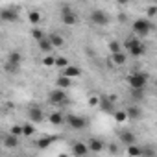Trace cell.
<instances>
[{
	"mask_svg": "<svg viewBox=\"0 0 157 157\" xmlns=\"http://www.w3.org/2000/svg\"><path fill=\"white\" fill-rule=\"evenodd\" d=\"M128 85L131 87V91H144L148 85V72H133L128 76Z\"/></svg>",
	"mask_w": 157,
	"mask_h": 157,
	"instance_id": "obj_1",
	"label": "cell"
},
{
	"mask_svg": "<svg viewBox=\"0 0 157 157\" xmlns=\"http://www.w3.org/2000/svg\"><path fill=\"white\" fill-rule=\"evenodd\" d=\"M131 30L137 33V35H140V37H146L151 30H153V24L148 21V19H137V21H133V24H131Z\"/></svg>",
	"mask_w": 157,
	"mask_h": 157,
	"instance_id": "obj_2",
	"label": "cell"
},
{
	"mask_svg": "<svg viewBox=\"0 0 157 157\" xmlns=\"http://www.w3.org/2000/svg\"><path fill=\"white\" fill-rule=\"evenodd\" d=\"M22 54L21 52H10L8 54V59H6V70L8 72H17L19 68H21V65H22Z\"/></svg>",
	"mask_w": 157,
	"mask_h": 157,
	"instance_id": "obj_3",
	"label": "cell"
},
{
	"mask_svg": "<svg viewBox=\"0 0 157 157\" xmlns=\"http://www.w3.org/2000/svg\"><path fill=\"white\" fill-rule=\"evenodd\" d=\"M91 22L94 26H107L109 24V15L104 10H94V11H91Z\"/></svg>",
	"mask_w": 157,
	"mask_h": 157,
	"instance_id": "obj_4",
	"label": "cell"
},
{
	"mask_svg": "<svg viewBox=\"0 0 157 157\" xmlns=\"http://www.w3.org/2000/svg\"><path fill=\"white\" fill-rule=\"evenodd\" d=\"M61 21H63L65 26H74L78 22V15L68 6H61Z\"/></svg>",
	"mask_w": 157,
	"mask_h": 157,
	"instance_id": "obj_5",
	"label": "cell"
},
{
	"mask_svg": "<svg viewBox=\"0 0 157 157\" xmlns=\"http://www.w3.org/2000/svg\"><path fill=\"white\" fill-rule=\"evenodd\" d=\"M28 118H30V124H41L44 120V113L39 105H32L28 109Z\"/></svg>",
	"mask_w": 157,
	"mask_h": 157,
	"instance_id": "obj_6",
	"label": "cell"
},
{
	"mask_svg": "<svg viewBox=\"0 0 157 157\" xmlns=\"http://www.w3.org/2000/svg\"><path fill=\"white\" fill-rule=\"evenodd\" d=\"M67 122H68V126L72 129H83V128H87V120L83 117H80V115H68Z\"/></svg>",
	"mask_w": 157,
	"mask_h": 157,
	"instance_id": "obj_7",
	"label": "cell"
},
{
	"mask_svg": "<svg viewBox=\"0 0 157 157\" xmlns=\"http://www.w3.org/2000/svg\"><path fill=\"white\" fill-rule=\"evenodd\" d=\"M48 100H50L52 104L61 105V104H65V102H67V93H65V91H61V89H54V91H50Z\"/></svg>",
	"mask_w": 157,
	"mask_h": 157,
	"instance_id": "obj_8",
	"label": "cell"
},
{
	"mask_svg": "<svg viewBox=\"0 0 157 157\" xmlns=\"http://www.w3.org/2000/svg\"><path fill=\"white\" fill-rule=\"evenodd\" d=\"M0 19H2L4 22H15L19 19V11L15 8H4L2 11H0Z\"/></svg>",
	"mask_w": 157,
	"mask_h": 157,
	"instance_id": "obj_9",
	"label": "cell"
},
{
	"mask_svg": "<svg viewBox=\"0 0 157 157\" xmlns=\"http://www.w3.org/2000/svg\"><path fill=\"white\" fill-rule=\"evenodd\" d=\"M59 76H65V78H68V80H72V78H80L82 76V68L80 67H74V65H68L67 68L61 70Z\"/></svg>",
	"mask_w": 157,
	"mask_h": 157,
	"instance_id": "obj_10",
	"label": "cell"
},
{
	"mask_svg": "<svg viewBox=\"0 0 157 157\" xmlns=\"http://www.w3.org/2000/svg\"><path fill=\"white\" fill-rule=\"evenodd\" d=\"M126 117L129 120H139V118H142V109L139 105H129L126 109Z\"/></svg>",
	"mask_w": 157,
	"mask_h": 157,
	"instance_id": "obj_11",
	"label": "cell"
},
{
	"mask_svg": "<svg viewBox=\"0 0 157 157\" xmlns=\"http://www.w3.org/2000/svg\"><path fill=\"white\" fill-rule=\"evenodd\" d=\"M72 153H74L76 157H85V155L89 153V148H87L85 142H76V144L72 146Z\"/></svg>",
	"mask_w": 157,
	"mask_h": 157,
	"instance_id": "obj_12",
	"label": "cell"
},
{
	"mask_svg": "<svg viewBox=\"0 0 157 157\" xmlns=\"http://www.w3.org/2000/svg\"><path fill=\"white\" fill-rule=\"evenodd\" d=\"M85 144H87L89 151H94V153H100V151L104 150V142H102L100 139H91V140L85 142Z\"/></svg>",
	"mask_w": 157,
	"mask_h": 157,
	"instance_id": "obj_13",
	"label": "cell"
},
{
	"mask_svg": "<svg viewBox=\"0 0 157 157\" xmlns=\"http://www.w3.org/2000/svg\"><path fill=\"white\" fill-rule=\"evenodd\" d=\"M56 140H57V137H52V135H50V137H43V139L37 140V148H39V150H46V148H50V144H54Z\"/></svg>",
	"mask_w": 157,
	"mask_h": 157,
	"instance_id": "obj_14",
	"label": "cell"
},
{
	"mask_svg": "<svg viewBox=\"0 0 157 157\" xmlns=\"http://www.w3.org/2000/svg\"><path fill=\"white\" fill-rule=\"evenodd\" d=\"M48 41H50V44H52V48H61L63 44H65V39L59 35V33H52L50 37H48Z\"/></svg>",
	"mask_w": 157,
	"mask_h": 157,
	"instance_id": "obj_15",
	"label": "cell"
},
{
	"mask_svg": "<svg viewBox=\"0 0 157 157\" xmlns=\"http://www.w3.org/2000/svg\"><path fill=\"white\" fill-rule=\"evenodd\" d=\"M56 85H57V89H70V85H72V80H68V78H65V76H57V80H56Z\"/></svg>",
	"mask_w": 157,
	"mask_h": 157,
	"instance_id": "obj_16",
	"label": "cell"
},
{
	"mask_svg": "<svg viewBox=\"0 0 157 157\" xmlns=\"http://www.w3.org/2000/svg\"><path fill=\"white\" fill-rule=\"evenodd\" d=\"M120 140H122V144L131 146V144H135V135L131 131H122L120 133Z\"/></svg>",
	"mask_w": 157,
	"mask_h": 157,
	"instance_id": "obj_17",
	"label": "cell"
},
{
	"mask_svg": "<svg viewBox=\"0 0 157 157\" xmlns=\"http://www.w3.org/2000/svg\"><path fill=\"white\" fill-rule=\"evenodd\" d=\"M98 107H100L104 113H109V115H113V113H115V109H113V102H111V100H100Z\"/></svg>",
	"mask_w": 157,
	"mask_h": 157,
	"instance_id": "obj_18",
	"label": "cell"
},
{
	"mask_svg": "<svg viewBox=\"0 0 157 157\" xmlns=\"http://www.w3.org/2000/svg\"><path fill=\"white\" fill-rule=\"evenodd\" d=\"M4 146H6V148H10V150H11V148H17V146H19V139L8 133V135L4 137Z\"/></svg>",
	"mask_w": 157,
	"mask_h": 157,
	"instance_id": "obj_19",
	"label": "cell"
},
{
	"mask_svg": "<svg viewBox=\"0 0 157 157\" xmlns=\"http://www.w3.org/2000/svg\"><path fill=\"white\" fill-rule=\"evenodd\" d=\"M144 52H146V48H144L142 43H139V44H135L133 48H129V54H131L133 57H140V56H144Z\"/></svg>",
	"mask_w": 157,
	"mask_h": 157,
	"instance_id": "obj_20",
	"label": "cell"
},
{
	"mask_svg": "<svg viewBox=\"0 0 157 157\" xmlns=\"http://www.w3.org/2000/svg\"><path fill=\"white\" fill-rule=\"evenodd\" d=\"M113 63L115 65H126V61H128V56L124 54V52H117V54H113Z\"/></svg>",
	"mask_w": 157,
	"mask_h": 157,
	"instance_id": "obj_21",
	"label": "cell"
},
{
	"mask_svg": "<svg viewBox=\"0 0 157 157\" xmlns=\"http://www.w3.org/2000/svg\"><path fill=\"white\" fill-rule=\"evenodd\" d=\"M70 65V61H68V57H65V56H59V57H56V63H54V67H57V68H67Z\"/></svg>",
	"mask_w": 157,
	"mask_h": 157,
	"instance_id": "obj_22",
	"label": "cell"
},
{
	"mask_svg": "<svg viewBox=\"0 0 157 157\" xmlns=\"http://www.w3.org/2000/svg\"><path fill=\"white\" fill-rule=\"evenodd\" d=\"M48 120H50V124H52V126H59V124H63V120H65V118H63V115H61V113H52V115L48 117Z\"/></svg>",
	"mask_w": 157,
	"mask_h": 157,
	"instance_id": "obj_23",
	"label": "cell"
},
{
	"mask_svg": "<svg viewBox=\"0 0 157 157\" xmlns=\"http://www.w3.org/2000/svg\"><path fill=\"white\" fill-rule=\"evenodd\" d=\"M28 21H30L33 26H39V22H41V13H39V11H30V13H28Z\"/></svg>",
	"mask_w": 157,
	"mask_h": 157,
	"instance_id": "obj_24",
	"label": "cell"
},
{
	"mask_svg": "<svg viewBox=\"0 0 157 157\" xmlns=\"http://www.w3.org/2000/svg\"><path fill=\"white\" fill-rule=\"evenodd\" d=\"M39 50H41V52H46V54H48V52H52L54 48H52V44H50V41H48V39L44 37L43 41H39Z\"/></svg>",
	"mask_w": 157,
	"mask_h": 157,
	"instance_id": "obj_25",
	"label": "cell"
},
{
	"mask_svg": "<svg viewBox=\"0 0 157 157\" xmlns=\"http://www.w3.org/2000/svg\"><path fill=\"white\" fill-rule=\"evenodd\" d=\"M33 133H35V126H33V124H30V122L22 124V135H26V137H32Z\"/></svg>",
	"mask_w": 157,
	"mask_h": 157,
	"instance_id": "obj_26",
	"label": "cell"
},
{
	"mask_svg": "<svg viewBox=\"0 0 157 157\" xmlns=\"http://www.w3.org/2000/svg\"><path fill=\"white\" fill-rule=\"evenodd\" d=\"M128 157H140V146L137 144L128 146Z\"/></svg>",
	"mask_w": 157,
	"mask_h": 157,
	"instance_id": "obj_27",
	"label": "cell"
},
{
	"mask_svg": "<svg viewBox=\"0 0 157 157\" xmlns=\"http://www.w3.org/2000/svg\"><path fill=\"white\" fill-rule=\"evenodd\" d=\"M140 157H155V150L151 146H140Z\"/></svg>",
	"mask_w": 157,
	"mask_h": 157,
	"instance_id": "obj_28",
	"label": "cell"
},
{
	"mask_svg": "<svg viewBox=\"0 0 157 157\" xmlns=\"http://www.w3.org/2000/svg\"><path fill=\"white\" fill-rule=\"evenodd\" d=\"M32 37H33V39L39 43V41H43V39H44V32H43L39 26H35V28L32 30Z\"/></svg>",
	"mask_w": 157,
	"mask_h": 157,
	"instance_id": "obj_29",
	"label": "cell"
},
{
	"mask_svg": "<svg viewBox=\"0 0 157 157\" xmlns=\"http://www.w3.org/2000/svg\"><path fill=\"white\" fill-rule=\"evenodd\" d=\"M113 118H115V122H118V124H122V122L128 120L126 111H115V113H113Z\"/></svg>",
	"mask_w": 157,
	"mask_h": 157,
	"instance_id": "obj_30",
	"label": "cell"
},
{
	"mask_svg": "<svg viewBox=\"0 0 157 157\" xmlns=\"http://www.w3.org/2000/svg\"><path fill=\"white\" fill-rule=\"evenodd\" d=\"M120 48H122V44H120L118 41H111V43H109V50H111V54H117V52H122Z\"/></svg>",
	"mask_w": 157,
	"mask_h": 157,
	"instance_id": "obj_31",
	"label": "cell"
},
{
	"mask_svg": "<svg viewBox=\"0 0 157 157\" xmlns=\"http://www.w3.org/2000/svg\"><path fill=\"white\" fill-rule=\"evenodd\" d=\"M10 135H13V137H21L22 135V126H11L10 128Z\"/></svg>",
	"mask_w": 157,
	"mask_h": 157,
	"instance_id": "obj_32",
	"label": "cell"
},
{
	"mask_svg": "<svg viewBox=\"0 0 157 157\" xmlns=\"http://www.w3.org/2000/svg\"><path fill=\"white\" fill-rule=\"evenodd\" d=\"M54 63H56V57H54V56L48 54V56L43 57V65H44V67H54Z\"/></svg>",
	"mask_w": 157,
	"mask_h": 157,
	"instance_id": "obj_33",
	"label": "cell"
},
{
	"mask_svg": "<svg viewBox=\"0 0 157 157\" xmlns=\"http://www.w3.org/2000/svg\"><path fill=\"white\" fill-rule=\"evenodd\" d=\"M139 43H140L139 39H126V41H124V46L129 50V48H133V46H135V44H139Z\"/></svg>",
	"mask_w": 157,
	"mask_h": 157,
	"instance_id": "obj_34",
	"label": "cell"
},
{
	"mask_svg": "<svg viewBox=\"0 0 157 157\" xmlns=\"http://www.w3.org/2000/svg\"><path fill=\"white\" fill-rule=\"evenodd\" d=\"M155 13H157V6H150V8L146 10V15H148V19H153V17H155Z\"/></svg>",
	"mask_w": 157,
	"mask_h": 157,
	"instance_id": "obj_35",
	"label": "cell"
},
{
	"mask_svg": "<svg viewBox=\"0 0 157 157\" xmlns=\"http://www.w3.org/2000/svg\"><path fill=\"white\" fill-rule=\"evenodd\" d=\"M98 104H100V98H98V96H91V98H89V105H91V107H96Z\"/></svg>",
	"mask_w": 157,
	"mask_h": 157,
	"instance_id": "obj_36",
	"label": "cell"
},
{
	"mask_svg": "<svg viewBox=\"0 0 157 157\" xmlns=\"http://www.w3.org/2000/svg\"><path fill=\"white\" fill-rule=\"evenodd\" d=\"M133 96L140 100V98H144V91H133Z\"/></svg>",
	"mask_w": 157,
	"mask_h": 157,
	"instance_id": "obj_37",
	"label": "cell"
}]
</instances>
